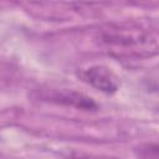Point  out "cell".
Wrapping results in <instances>:
<instances>
[{
    "label": "cell",
    "instance_id": "7a4b0ae2",
    "mask_svg": "<svg viewBox=\"0 0 159 159\" xmlns=\"http://www.w3.org/2000/svg\"><path fill=\"white\" fill-rule=\"evenodd\" d=\"M41 98L48 102H53L66 107H73L76 109H82V111L98 109V104L91 97L72 89H50L43 92Z\"/></svg>",
    "mask_w": 159,
    "mask_h": 159
},
{
    "label": "cell",
    "instance_id": "3957f363",
    "mask_svg": "<svg viewBox=\"0 0 159 159\" xmlns=\"http://www.w3.org/2000/svg\"><path fill=\"white\" fill-rule=\"evenodd\" d=\"M134 154L138 159H159V143L150 142L139 144L134 149Z\"/></svg>",
    "mask_w": 159,
    "mask_h": 159
},
{
    "label": "cell",
    "instance_id": "6da1fadb",
    "mask_svg": "<svg viewBox=\"0 0 159 159\" xmlns=\"http://www.w3.org/2000/svg\"><path fill=\"white\" fill-rule=\"evenodd\" d=\"M78 77L87 84L106 94H113L118 89L117 77L108 67L102 65H93L80 71Z\"/></svg>",
    "mask_w": 159,
    "mask_h": 159
},
{
    "label": "cell",
    "instance_id": "277c9868",
    "mask_svg": "<svg viewBox=\"0 0 159 159\" xmlns=\"http://www.w3.org/2000/svg\"><path fill=\"white\" fill-rule=\"evenodd\" d=\"M68 159H87V158H82V157H71Z\"/></svg>",
    "mask_w": 159,
    "mask_h": 159
}]
</instances>
